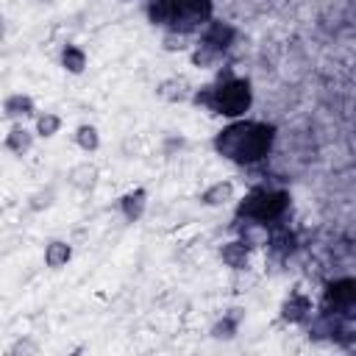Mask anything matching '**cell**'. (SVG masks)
Returning a JSON list of instances; mask_svg holds the SVG:
<instances>
[{
    "label": "cell",
    "mask_w": 356,
    "mask_h": 356,
    "mask_svg": "<svg viewBox=\"0 0 356 356\" xmlns=\"http://www.w3.org/2000/svg\"><path fill=\"white\" fill-rule=\"evenodd\" d=\"M214 17V0H150L147 19L164 33H197Z\"/></svg>",
    "instance_id": "3"
},
{
    "label": "cell",
    "mask_w": 356,
    "mask_h": 356,
    "mask_svg": "<svg viewBox=\"0 0 356 356\" xmlns=\"http://www.w3.org/2000/svg\"><path fill=\"white\" fill-rule=\"evenodd\" d=\"M58 128H61V117H58V114L44 111V114H39V117H36V136L50 139V136H56V134H58Z\"/></svg>",
    "instance_id": "19"
},
{
    "label": "cell",
    "mask_w": 356,
    "mask_h": 356,
    "mask_svg": "<svg viewBox=\"0 0 356 356\" xmlns=\"http://www.w3.org/2000/svg\"><path fill=\"white\" fill-rule=\"evenodd\" d=\"M75 145H78L83 153H95V150L100 147V134H97V128L89 125V122L78 125V128H75Z\"/></svg>",
    "instance_id": "18"
},
{
    "label": "cell",
    "mask_w": 356,
    "mask_h": 356,
    "mask_svg": "<svg viewBox=\"0 0 356 356\" xmlns=\"http://www.w3.org/2000/svg\"><path fill=\"white\" fill-rule=\"evenodd\" d=\"M39 350V345L36 342H31V339H19L8 353H36Z\"/></svg>",
    "instance_id": "21"
},
{
    "label": "cell",
    "mask_w": 356,
    "mask_h": 356,
    "mask_svg": "<svg viewBox=\"0 0 356 356\" xmlns=\"http://www.w3.org/2000/svg\"><path fill=\"white\" fill-rule=\"evenodd\" d=\"M3 39H6V19L0 17V42H3Z\"/></svg>",
    "instance_id": "22"
},
{
    "label": "cell",
    "mask_w": 356,
    "mask_h": 356,
    "mask_svg": "<svg viewBox=\"0 0 356 356\" xmlns=\"http://www.w3.org/2000/svg\"><path fill=\"white\" fill-rule=\"evenodd\" d=\"M61 67L67 72H72V75H81L86 70V53H83V47L64 44V50H61Z\"/></svg>",
    "instance_id": "16"
},
{
    "label": "cell",
    "mask_w": 356,
    "mask_h": 356,
    "mask_svg": "<svg viewBox=\"0 0 356 356\" xmlns=\"http://www.w3.org/2000/svg\"><path fill=\"white\" fill-rule=\"evenodd\" d=\"M312 312H314V303H312V298H309L303 289H292L289 298H286L284 306H281V317H284L286 323H292V325L309 323Z\"/></svg>",
    "instance_id": "7"
},
{
    "label": "cell",
    "mask_w": 356,
    "mask_h": 356,
    "mask_svg": "<svg viewBox=\"0 0 356 356\" xmlns=\"http://www.w3.org/2000/svg\"><path fill=\"white\" fill-rule=\"evenodd\" d=\"M53 197H56V192H53V189L36 192V195L31 197V209H33V211H39V209H47V206L53 203Z\"/></svg>",
    "instance_id": "20"
},
{
    "label": "cell",
    "mask_w": 356,
    "mask_h": 356,
    "mask_svg": "<svg viewBox=\"0 0 356 356\" xmlns=\"http://www.w3.org/2000/svg\"><path fill=\"white\" fill-rule=\"evenodd\" d=\"M156 95L164 97V100H170V103H181V100L192 97V86H189L186 78H167V81L159 83Z\"/></svg>",
    "instance_id": "13"
},
{
    "label": "cell",
    "mask_w": 356,
    "mask_h": 356,
    "mask_svg": "<svg viewBox=\"0 0 356 356\" xmlns=\"http://www.w3.org/2000/svg\"><path fill=\"white\" fill-rule=\"evenodd\" d=\"M289 192L284 189H253L250 195H245V200H239L236 206V220H245L250 225H273V222H281L289 211Z\"/></svg>",
    "instance_id": "4"
},
{
    "label": "cell",
    "mask_w": 356,
    "mask_h": 356,
    "mask_svg": "<svg viewBox=\"0 0 356 356\" xmlns=\"http://www.w3.org/2000/svg\"><path fill=\"white\" fill-rule=\"evenodd\" d=\"M70 259H72V248H70V242H64V239H53V242H47V248H44V264H47L50 270L64 267Z\"/></svg>",
    "instance_id": "15"
},
{
    "label": "cell",
    "mask_w": 356,
    "mask_h": 356,
    "mask_svg": "<svg viewBox=\"0 0 356 356\" xmlns=\"http://www.w3.org/2000/svg\"><path fill=\"white\" fill-rule=\"evenodd\" d=\"M189 100L195 106L211 111V114H220L225 120H236V117H245L248 108L253 106V89H250L248 78H239V75H234L231 67H225L217 72L214 83L192 89Z\"/></svg>",
    "instance_id": "2"
},
{
    "label": "cell",
    "mask_w": 356,
    "mask_h": 356,
    "mask_svg": "<svg viewBox=\"0 0 356 356\" xmlns=\"http://www.w3.org/2000/svg\"><path fill=\"white\" fill-rule=\"evenodd\" d=\"M236 42V28L231 22L222 19H209L200 31H197V42L189 53L195 67H217L222 61V56L231 50V44Z\"/></svg>",
    "instance_id": "5"
},
{
    "label": "cell",
    "mask_w": 356,
    "mask_h": 356,
    "mask_svg": "<svg viewBox=\"0 0 356 356\" xmlns=\"http://www.w3.org/2000/svg\"><path fill=\"white\" fill-rule=\"evenodd\" d=\"M97 178H100V170H97V164H92V161H81V164H75V167L70 170V184H72L78 192H92V189L97 186Z\"/></svg>",
    "instance_id": "11"
},
{
    "label": "cell",
    "mask_w": 356,
    "mask_h": 356,
    "mask_svg": "<svg viewBox=\"0 0 356 356\" xmlns=\"http://www.w3.org/2000/svg\"><path fill=\"white\" fill-rule=\"evenodd\" d=\"M228 200H234V184L231 181H214L209 189L200 192L203 206H225Z\"/></svg>",
    "instance_id": "14"
},
{
    "label": "cell",
    "mask_w": 356,
    "mask_h": 356,
    "mask_svg": "<svg viewBox=\"0 0 356 356\" xmlns=\"http://www.w3.org/2000/svg\"><path fill=\"white\" fill-rule=\"evenodd\" d=\"M250 248L245 239H231L220 248V259L231 267V270H248V261H250Z\"/></svg>",
    "instance_id": "10"
},
{
    "label": "cell",
    "mask_w": 356,
    "mask_h": 356,
    "mask_svg": "<svg viewBox=\"0 0 356 356\" xmlns=\"http://www.w3.org/2000/svg\"><path fill=\"white\" fill-rule=\"evenodd\" d=\"M3 114L8 117V120H28V117H33L36 114V103H33V97L31 95H25V92H14V95H8L6 100H3Z\"/></svg>",
    "instance_id": "9"
},
{
    "label": "cell",
    "mask_w": 356,
    "mask_h": 356,
    "mask_svg": "<svg viewBox=\"0 0 356 356\" xmlns=\"http://www.w3.org/2000/svg\"><path fill=\"white\" fill-rule=\"evenodd\" d=\"M31 147H33V134L22 122L11 125V131L6 134V150L14 153V156H25Z\"/></svg>",
    "instance_id": "12"
},
{
    "label": "cell",
    "mask_w": 356,
    "mask_h": 356,
    "mask_svg": "<svg viewBox=\"0 0 356 356\" xmlns=\"http://www.w3.org/2000/svg\"><path fill=\"white\" fill-rule=\"evenodd\" d=\"M239 320H242L239 309H231L222 320H217V323H214L211 337H214V339H234V337H236V331H239Z\"/></svg>",
    "instance_id": "17"
},
{
    "label": "cell",
    "mask_w": 356,
    "mask_h": 356,
    "mask_svg": "<svg viewBox=\"0 0 356 356\" xmlns=\"http://www.w3.org/2000/svg\"><path fill=\"white\" fill-rule=\"evenodd\" d=\"M275 125L264 120H245L236 117L225 128H220L211 139L217 156L239 164V167H253L264 161L275 145Z\"/></svg>",
    "instance_id": "1"
},
{
    "label": "cell",
    "mask_w": 356,
    "mask_h": 356,
    "mask_svg": "<svg viewBox=\"0 0 356 356\" xmlns=\"http://www.w3.org/2000/svg\"><path fill=\"white\" fill-rule=\"evenodd\" d=\"M353 306H356V278L342 275V278H334V281L325 284L323 312L350 317L353 314Z\"/></svg>",
    "instance_id": "6"
},
{
    "label": "cell",
    "mask_w": 356,
    "mask_h": 356,
    "mask_svg": "<svg viewBox=\"0 0 356 356\" xmlns=\"http://www.w3.org/2000/svg\"><path fill=\"white\" fill-rule=\"evenodd\" d=\"M117 209H120V214H122L128 222L142 220V214H145V209H147V189H142V186L128 189V192L117 200Z\"/></svg>",
    "instance_id": "8"
}]
</instances>
